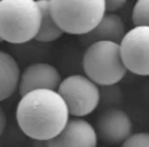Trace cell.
<instances>
[{
    "mask_svg": "<svg viewBox=\"0 0 149 147\" xmlns=\"http://www.w3.org/2000/svg\"><path fill=\"white\" fill-rule=\"evenodd\" d=\"M15 118L27 137L47 142L59 134L70 116L65 102L56 90L39 89L21 96Z\"/></svg>",
    "mask_w": 149,
    "mask_h": 147,
    "instance_id": "cell-1",
    "label": "cell"
},
{
    "mask_svg": "<svg viewBox=\"0 0 149 147\" xmlns=\"http://www.w3.org/2000/svg\"><path fill=\"white\" fill-rule=\"evenodd\" d=\"M41 17L38 0H0V39L10 44L35 40Z\"/></svg>",
    "mask_w": 149,
    "mask_h": 147,
    "instance_id": "cell-2",
    "label": "cell"
},
{
    "mask_svg": "<svg viewBox=\"0 0 149 147\" xmlns=\"http://www.w3.org/2000/svg\"><path fill=\"white\" fill-rule=\"evenodd\" d=\"M82 64L85 75L99 87L116 85L128 72L123 61L120 43L112 41L89 44L84 52Z\"/></svg>",
    "mask_w": 149,
    "mask_h": 147,
    "instance_id": "cell-3",
    "label": "cell"
},
{
    "mask_svg": "<svg viewBox=\"0 0 149 147\" xmlns=\"http://www.w3.org/2000/svg\"><path fill=\"white\" fill-rule=\"evenodd\" d=\"M51 15L70 35L89 33L106 13L104 0H48Z\"/></svg>",
    "mask_w": 149,
    "mask_h": 147,
    "instance_id": "cell-4",
    "label": "cell"
},
{
    "mask_svg": "<svg viewBox=\"0 0 149 147\" xmlns=\"http://www.w3.org/2000/svg\"><path fill=\"white\" fill-rule=\"evenodd\" d=\"M57 92L68 106L72 118H85L98 107L101 90L86 75H70L62 79Z\"/></svg>",
    "mask_w": 149,
    "mask_h": 147,
    "instance_id": "cell-5",
    "label": "cell"
},
{
    "mask_svg": "<svg viewBox=\"0 0 149 147\" xmlns=\"http://www.w3.org/2000/svg\"><path fill=\"white\" fill-rule=\"evenodd\" d=\"M122 58L128 72L149 76V26H134L120 42Z\"/></svg>",
    "mask_w": 149,
    "mask_h": 147,
    "instance_id": "cell-6",
    "label": "cell"
},
{
    "mask_svg": "<svg viewBox=\"0 0 149 147\" xmlns=\"http://www.w3.org/2000/svg\"><path fill=\"white\" fill-rule=\"evenodd\" d=\"M98 140L109 146L122 145L133 134V122L125 110L112 107L103 111L94 126Z\"/></svg>",
    "mask_w": 149,
    "mask_h": 147,
    "instance_id": "cell-7",
    "label": "cell"
},
{
    "mask_svg": "<svg viewBox=\"0 0 149 147\" xmlns=\"http://www.w3.org/2000/svg\"><path fill=\"white\" fill-rule=\"evenodd\" d=\"M93 125L83 118H70L58 135L46 142L47 147H97Z\"/></svg>",
    "mask_w": 149,
    "mask_h": 147,
    "instance_id": "cell-8",
    "label": "cell"
},
{
    "mask_svg": "<svg viewBox=\"0 0 149 147\" xmlns=\"http://www.w3.org/2000/svg\"><path fill=\"white\" fill-rule=\"evenodd\" d=\"M62 81L59 70L47 62H35L28 65L21 72L19 93L21 96L39 89L57 91Z\"/></svg>",
    "mask_w": 149,
    "mask_h": 147,
    "instance_id": "cell-9",
    "label": "cell"
},
{
    "mask_svg": "<svg viewBox=\"0 0 149 147\" xmlns=\"http://www.w3.org/2000/svg\"><path fill=\"white\" fill-rule=\"evenodd\" d=\"M127 33L126 25L116 13H105L100 22L85 35L81 36L85 44L97 41H112L120 43Z\"/></svg>",
    "mask_w": 149,
    "mask_h": 147,
    "instance_id": "cell-10",
    "label": "cell"
},
{
    "mask_svg": "<svg viewBox=\"0 0 149 147\" xmlns=\"http://www.w3.org/2000/svg\"><path fill=\"white\" fill-rule=\"evenodd\" d=\"M21 72L17 59L8 52L0 50V102L19 90Z\"/></svg>",
    "mask_w": 149,
    "mask_h": 147,
    "instance_id": "cell-11",
    "label": "cell"
},
{
    "mask_svg": "<svg viewBox=\"0 0 149 147\" xmlns=\"http://www.w3.org/2000/svg\"><path fill=\"white\" fill-rule=\"evenodd\" d=\"M41 8V24L35 40L41 43H50L60 39L64 32L60 29L51 15L48 0H38Z\"/></svg>",
    "mask_w": 149,
    "mask_h": 147,
    "instance_id": "cell-12",
    "label": "cell"
},
{
    "mask_svg": "<svg viewBox=\"0 0 149 147\" xmlns=\"http://www.w3.org/2000/svg\"><path fill=\"white\" fill-rule=\"evenodd\" d=\"M134 26H149V0H137L133 7Z\"/></svg>",
    "mask_w": 149,
    "mask_h": 147,
    "instance_id": "cell-13",
    "label": "cell"
},
{
    "mask_svg": "<svg viewBox=\"0 0 149 147\" xmlns=\"http://www.w3.org/2000/svg\"><path fill=\"white\" fill-rule=\"evenodd\" d=\"M120 147H149V133H133Z\"/></svg>",
    "mask_w": 149,
    "mask_h": 147,
    "instance_id": "cell-14",
    "label": "cell"
},
{
    "mask_svg": "<svg viewBox=\"0 0 149 147\" xmlns=\"http://www.w3.org/2000/svg\"><path fill=\"white\" fill-rule=\"evenodd\" d=\"M128 0H104L106 13H116L126 5Z\"/></svg>",
    "mask_w": 149,
    "mask_h": 147,
    "instance_id": "cell-15",
    "label": "cell"
},
{
    "mask_svg": "<svg viewBox=\"0 0 149 147\" xmlns=\"http://www.w3.org/2000/svg\"><path fill=\"white\" fill-rule=\"evenodd\" d=\"M6 125H7L6 114H5L2 106L0 105V137L2 136L3 133H4L5 128H6Z\"/></svg>",
    "mask_w": 149,
    "mask_h": 147,
    "instance_id": "cell-16",
    "label": "cell"
},
{
    "mask_svg": "<svg viewBox=\"0 0 149 147\" xmlns=\"http://www.w3.org/2000/svg\"><path fill=\"white\" fill-rule=\"evenodd\" d=\"M1 42H2V40H1V39H0V43H1Z\"/></svg>",
    "mask_w": 149,
    "mask_h": 147,
    "instance_id": "cell-17",
    "label": "cell"
},
{
    "mask_svg": "<svg viewBox=\"0 0 149 147\" xmlns=\"http://www.w3.org/2000/svg\"><path fill=\"white\" fill-rule=\"evenodd\" d=\"M108 147H111V146H108Z\"/></svg>",
    "mask_w": 149,
    "mask_h": 147,
    "instance_id": "cell-18",
    "label": "cell"
}]
</instances>
